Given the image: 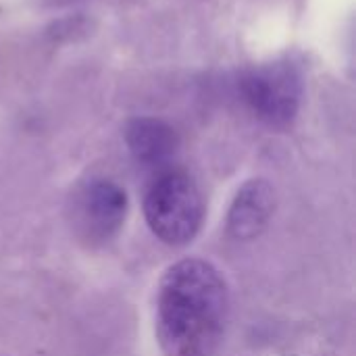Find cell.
I'll return each mask as SVG.
<instances>
[{"mask_svg": "<svg viewBox=\"0 0 356 356\" xmlns=\"http://www.w3.org/2000/svg\"><path fill=\"white\" fill-rule=\"evenodd\" d=\"M229 309L221 273L202 259L171 265L156 296V340L163 356H213Z\"/></svg>", "mask_w": 356, "mask_h": 356, "instance_id": "6da1fadb", "label": "cell"}, {"mask_svg": "<svg viewBox=\"0 0 356 356\" xmlns=\"http://www.w3.org/2000/svg\"><path fill=\"white\" fill-rule=\"evenodd\" d=\"M202 196L181 171H167L150 186L144 215L152 234L171 246L188 244L202 223Z\"/></svg>", "mask_w": 356, "mask_h": 356, "instance_id": "7a4b0ae2", "label": "cell"}, {"mask_svg": "<svg viewBox=\"0 0 356 356\" xmlns=\"http://www.w3.org/2000/svg\"><path fill=\"white\" fill-rule=\"evenodd\" d=\"M242 94L263 121L284 125L292 121L298 111L300 79L292 67L269 65L244 77Z\"/></svg>", "mask_w": 356, "mask_h": 356, "instance_id": "3957f363", "label": "cell"}, {"mask_svg": "<svg viewBox=\"0 0 356 356\" xmlns=\"http://www.w3.org/2000/svg\"><path fill=\"white\" fill-rule=\"evenodd\" d=\"M79 219L92 240H108L123 223L127 213L125 192L108 181L98 179L86 188L79 200Z\"/></svg>", "mask_w": 356, "mask_h": 356, "instance_id": "277c9868", "label": "cell"}, {"mask_svg": "<svg viewBox=\"0 0 356 356\" xmlns=\"http://www.w3.org/2000/svg\"><path fill=\"white\" fill-rule=\"evenodd\" d=\"M275 211V192L265 179H250L236 194L229 215L227 232L236 240L257 238L269 223Z\"/></svg>", "mask_w": 356, "mask_h": 356, "instance_id": "5b68a950", "label": "cell"}, {"mask_svg": "<svg viewBox=\"0 0 356 356\" xmlns=\"http://www.w3.org/2000/svg\"><path fill=\"white\" fill-rule=\"evenodd\" d=\"M125 140L131 154L144 165H161L177 150V134L161 119L140 117L129 121Z\"/></svg>", "mask_w": 356, "mask_h": 356, "instance_id": "8992f818", "label": "cell"}]
</instances>
